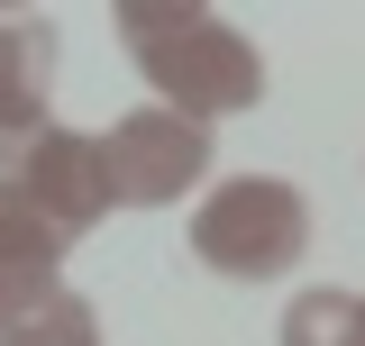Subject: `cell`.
<instances>
[{
    "instance_id": "6da1fadb",
    "label": "cell",
    "mask_w": 365,
    "mask_h": 346,
    "mask_svg": "<svg viewBox=\"0 0 365 346\" xmlns=\"http://www.w3.org/2000/svg\"><path fill=\"white\" fill-rule=\"evenodd\" d=\"M110 28L128 46V64L155 83V110L182 119H228V110H256L265 100V55L228 28L220 9H192V0H119Z\"/></svg>"
},
{
    "instance_id": "7a4b0ae2",
    "label": "cell",
    "mask_w": 365,
    "mask_h": 346,
    "mask_svg": "<svg viewBox=\"0 0 365 346\" xmlns=\"http://www.w3.org/2000/svg\"><path fill=\"white\" fill-rule=\"evenodd\" d=\"M302 246H311V201L283 173H237L192 210V256L228 283H274L302 264Z\"/></svg>"
},
{
    "instance_id": "3957f363",
    "label": "cell",
    "mask_w": 365,
    "mask_h": 346,
    "mask_svg": "<svg viewBox=\"0 0 365 346\" xmlns=\"http://www.w3.org/2000/svg\"><path fill=\"white\" fill-rule=\"evenodd\" d=\"M201 173H210V128L182 119V110H128L101 137V182H110L119 210H165Z\"/></svg>"
},
{
    "instance_id": "277c9868",
    "label": "cell",
    "mask_w": 365,
    "mask_h": 346,
    "mask_svg": "<svg viewBox=\"0 0 365 346\" xmlns=\"http://www.w3.org/2000/svg\"><path fill=\"white\" fill-rule=\"evenodd\" d=\"M0 182H19V192L37 201L55 237H83L91 219L110 210V182H101V137H73V128H46L19 164L0 173Z\"/></svg>"
},
{
    "instance_id": "5b68a950",
    "label": "cell",
    "mask_w": 365,
    "mask_h": 346,
    "mask_svg": "<svg viewBox=\"0 0 365 346\" xmlns=\"http://www.w3.org/2000/svg\"><path fill=\"white\" fill-rule=\"evenodd\" d=\"M46 83H55V19L0 9V173L55 128L46 119Z\"/></svg>"
},
{
    "instance_id": "8992f818",
    "label": "cell",
    "mask_w": 365,
    "mask_h": 346,
    "mask_svg": "<svg viewBox=\"0 0 365 346\" xmlns=\"http://www.w3.org/2000/svg\"><path fill=\"white\" fill-rule=\"evenodd\" d=\"M55 264H64V237L46 228V210L19 192V182H0V319L55 301V292H64Z\"/></svg>"
},
{
    "instance_id": "52a82bcc",
    "label": "cell",
    "mask_w": 365,
    "mask_h": 346,
    "mask_svg": "<svg viewBox=\"0 0 365 346\" xmlns=\"http://www.w3.org/2000/svg\"><path fill=\"white\" fill-rule=\"evenodd\" d=\"M0 346H101V319H91L83 292H55V301L0 319Z\"/></svg>"
},
{
    "instance_id": "ba28073f",
    "label": "cell",
    "mask_w": 365,
    "mask_h": 346,
    "mask_svg": "<svg viewBox=\"0 0 365 346\" xmlns=\"http://www.w3.org/2000/svg\"><path fill=\"white\" fill-rule=\"evenodd\" d=\"M283 346H365L356 292H302L283 310Z\"/></svg>"
},
{
    "instance_id": "9c48e42d",
    "label": "cell",
    "mask_w": 365,
    "mask_h": 346,
    "mask_svg": "<svg viewBox=\"0 0 365 346\" xmlns=\"http://www.w3.org/2000/svg\"><path fill=\"white\" fill-rule=\"evenodd\" d=\"M356 319H365V292H356Z\"/></svg>"
}]
</instances>
